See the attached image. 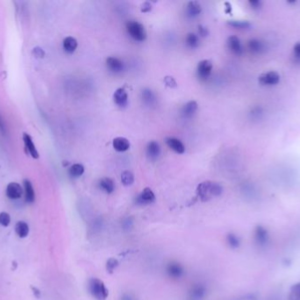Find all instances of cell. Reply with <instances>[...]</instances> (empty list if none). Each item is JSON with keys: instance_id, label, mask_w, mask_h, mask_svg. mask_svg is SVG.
Listing matches in <instances>:
<instances>
[{"instance_id": "cell-16", "label": "cell", "mask_w": 300, "mask_h": 300, "mask_svg": "<svg viewBox=\"0 0 300 300\" xmlns=\"http://www.w3.org/2000/svg\"><path fill=\"white\" fill-rule=\"evenodd\" d=\"M197 110H198V103L194 100H191L183 107L181 110V114L183 115V117L189 119L196 114Z\"/></svg>"}, {"instance_id": "cell-12", "label": "cell", "mask_w": 300, "mask_h": 300, "mask_svg": "<svg viewBox=\"0 0 300 300\" xmlns=\"http://www.w3.org/2000/svg\"><path fill=\"white\" fill-rule=\"evenodd\" d=\"M206 295V289L202 284H194L191 286L189 291V298L190 300H203Z\"/></svg>"}, {"instance_id": "cell-21", "label": "cell", "mask_w": 300, "mask_h": 300, "mask_svg": "<svg viewBox=\"0 0 300 300\" xmlns=\"http://www.w3.org/2000/svg\"><path fill=\"white\" fill-rule=\"evenodd\" d=\"M63 46H64V50L65 52L69 54L74 53L76 50H77V48H78V41L72 36H68L64 40Z\"/></svg>"}, {"instance_id": "cell-22", "label": "cell", "mask_w": 300, "mask_h": 300, "mask_svg": "<svg viewBox=\"0 0 300 300\" xmlns=\"http://www.w3.org/2000/svg\"><path fill=\"white\" fill-rule=\"evenodd\" d=\"M202 8L197 1H191L187 5V15L189 17L195 18L201 14Z\"/></svg>"}, {"instance_id": "cell-20", "label": "cell", "mask_w": 300, "mask_h": 300, "mask_svg": "<svg viewBox=\"0 0 300 300\" xmlns=\"http://www.w3.org/2000/svg\"><path fill=\"white\" fill-rule=\"evenodd\" d=\"M24 191H25L26 201L29 204L34 203L36 200V193L33 188L32 183L29 180L24 181Z\"/></svg>"}, {"instance_id": "cell-7", "label": "cell", "mask_w": 300, "mask_h": 300, "mask_svg": "<svg viewBox=\"0 0 300 300\" xmlns=\"http://www.w3.org/2000/svg\"><path fill=\"white\" fill-rule=\"evenodd\" d=\"M166 272L170 278L179 279L184 275V269L180 263L176 261H171L167 265Z\"/></svg>"}, {"instance_id": "cell-6", "label": "cell", "mask_w": 300, "mask_h": 300, "mask_svg": "<svg viewBox=\"0 0 300 300\" xmlns=\"http://www.w3.org/2000/svg\"><path fill=\"white\" fill-rule=\"evenodd\" d=\"M156 200V196L149 188H146L141 191V193L136 197L135 202L139 205H147L154 203Z\"/></svg>"}, {"instance_id": "cell-25", "label": "cell", "mask_w": 300, "mask_h": 300, "mask_svg": "<svg viewBox=\"0 0 300 300\" xmlns=\"http://www.w3.org/2000/svg\"><path fill=\"white\" fill-rule=\"evenodd\" d=\"M15 232L18 234L20 238H26L29 233V225L25 222H18L15 225Z\"/></svg>"}, {"instance_id": "cell-28", "label": "cell", "mask_w": 300, "mask_h": 300, "mask_svg": "<svg viewBox=\"0 0 300 300\" xmlns=\"http://www.w3.org/2000/svg\"><path fill=\"white\" fill-rule=\"evenodd\" d=\"M288 298L289 300H300V282L291 286Z\"/></svg>"}, {"instance_id": "cell-38", "label": "cell", "mask_w": 300, "mask_h": 300, "mask_svg": "<svg viewBox=\"0 0 300 300\" xmlns=\"http://www.w3.org/2000/svg\"><path fill=\"white\" fill-rule=\"evenodd\" d=\"M151 9H152V7L148 2H145V3L141 5V12L142 13H148V12L151 11Z\"/></svg>"}, {"instance_id": "cell-15", "label": "cell", "mask_w": 300, "mask_h": 300, "mask_svg": "<svg viewBox=\"0 0 300 300\" xmlns=\"http://www.w3.org/2000/svg\"><path fill=\"white\" fill-rule=\"evenodd\" d=\"M146 153H147L148 159H150L151 161H156L161 154V147H160L159 143L156 141L149 142L147 145Z\"/></svg>"}, {"instance_id": "cell-34", "label": "cell", "mask_w": 300, "mask_h": 300, "mask_svg": "<svg viewBox=\"0 0 300 300\" xmlns=\"http://www.w3.org/2000/svg\"><path fill=\"white\" fill-rule=\"evenodd\" d=\"M292 56L294 61L300 64V43L295 44V46L293 48Z\"/></svg>"}, {"instance_id": "cell-29", "label": "cell", "mask_w": 300, "mask_h": 300, "mask_svg": "<svg viewBox=\"0 0 300 300\" xmlns=\"http://www.w3.org/2000/svg\"><path fill=\"white\" fill-rule=\"evenodd\" d=\"M226 242L229 245V247H232V248H237V247H240V239L234 233L227 234V236H226Z\"/></svg>"}, {"instance_id": "cell-8", "label": "cell", "mask_w": 300, "mask_h": 300, "mask_svg": "<svg viewBox=\"0 0 300 300\" xmlns=\"http://www.w3.org/2000/svg\"><path fill=\"white\" fill-rule=\"evenodd\" d=\"M23 141H24V145H25L26 152L29 154L33 159H39L40 155L38 151L36 149V144L34 143L32 137L28 133L23 134Z\"/></svg>"}, {"instance_id": "cell-32", "label": "cell", "mask_w": 300, "mask_h": 300, "mask_svg": "<svg viewBox=\"0 0 300 300\" xmlns=\"http://www.w3.org/2000/svg\"><path fill=\"white\" fill-rule=\"evenodd\" d=\"M119 266V261L115 258H110L109 260L106 262V270L109 273H113L117 267Z\"/></svg>"}, {"instance_id": "cell-2", "label": "cell", "mask_w": 300, "mask_h": 300, "mask_svg": "<svg viewBox=\"0 0 300 300\" xmlns=\"http://www.w3.org/2000/svg\"><path fill=\"white\" fill-rule=\"evenodd\" d=\"M126 28H127V33L134 41L143 42L146 39L147 34L145 31L144 27L143 25H141L140 22L129 21L127 22Z\"/></svg>"}, {"instance_id": "cell-17", "label": "cell", "mask_w": 300, "mask_h": 300, "mask_svg": "<svg viewBox=\"0 0 300 300\" xmlns=\"http://www.w3.org/2000/svg\"><path fill=\"white\" fill-rule=\"evenodd\" d=\"M113 148L120 153H123L126 151L128 150L130 148V143L126 137L119 136L113 139Z\"/></svg>"}, {"instance_id": "cell-1", "label": "cell", "mask_w": 300, "mask_h": 300, "mask_svg": "<svg viewBox=\"0 0 300 300\" xmlns=\"http://www.w3.org/2000/svg\"><path fill=\"white\" fill-rule=\"evenodd\" d=\"M89 291L96 300H106L109 295L103 281L98 278L90 279L88 282Z\"/></svg>"}, {"instance_id": "cell-10", "label": "cell", "mask_w": 300, "mask_h": 300, "mask_svg": "<svg viewBox=\"0 0 300 300\" xmlns=\"http://www.w3.org/2000/svg\"><path fill=\"white\" fill-rule=\"evenodd\" d=\"M23 195L22 187L17 183H11L7 187V196L12 200L20 199Z\"/></svg>"}, {"instance_id": "cell-36", "label": "cell", "mask_w": 300, "mask_h": 300, "mask_svg": "<svg viewBox=\"0 0 300 300\" xmlns=\"http://www.w3.org/2000/svg\"><path fill=\"white\" fill-rule=\"evenodd\" d=\"M133 226H134V220L132 218H125L122 222V227L125 230H130L133 228Z\"/></svg>"}, {"instance_id": "cell-33", "label": "cell", "mask_w": 300, "mask_h": 300, "mask_svg": "<svg viewBox=\"0 0 300 300\" xmlns=\"http://www.w3.org/2000/svg\"><path fill=\"white\" fill-rule=\"evenodd\" d=\"M11 223V217L7 212H1L0 213V225H3L4 227H8Z\"/></svg>"}, {"instance_id": "cell-18", "label": "cell", "mask_w": 300, "mask_h": 300, "mask_svg": "<svg viewBox=\"0 0 300 300\" xmlns=\"http://www.w3.org/2000/svg\"><path fill=\"white\" fill-rule=\"evenodd\" d=\"M210 187H211V182H205L198 185L197 191L202 201L209 200L212 197L210 192Z\"/></svg>"}, {"instance_id": "cell-24", "label": "cell", "mask_w": 300, "mask_h": 300, "mask_svg": "<svg viewBox=\"0 0 300 300\" xmlns=\"http://www.w3.org/2000/svg\"><path fill=\"white\" fill-rule=\"evenodd\" d=\"M141 98L145 104L148 106H153L156 102V98L155 93L150 89H144L141 92Z\"/></svg>"}, {"instance_id": "cell-40", "label": "cell", "mask_w": 300, "mask_h": 300, "mask_svg": "<svg viewBox=\"0 0 300 300\" xmlns=\"http://www.w3.org/2000/svg\"><path fill=\"white\" fill-rule=\"evenodd\" d=\"M120 300H134V297L130 294H124Z\"/></svg>"}, {"instance_id": "cell-31", "label": "cell", "mask_w": 300, "mask_h": 300, "mask_svg": "<svg viewBox=\"0 0 300 300\" xmlns=\"http://www.w3.org/2000/svg\"><path fill=\"white\" fill-rule=\"evenodd\" d=\"M222 186L217 183H212L211 182V187H210V192L212 197H219L222 194Z\"/></svg>"}, {"instance_id": "cell-3", "label": "cell", "mask_w": 300, "mask_h": 300, "mask_svg": "<svg viewBox=\"0 0 300 300\" xmlns=\"http://www.w3.org/2000/svg\"><path fill=\"white\" fill-rule=\"evenodd\" d=\"M281 80V77L278 72L270 71V72H264L261 75L259 76L258 81L261 86H274L279 84Z\"/></svg>"}, {"instance_id": "cell-5", "label": "cell", "mask_w": 300, "mask_h": 300, "mask_svg": "<svg viewBox=\"0 0 300 300\" xmlns=\"http://www.w3.org/2000/svg\"><path fill=\"white\" fill-rule=\"evenodd\" d=\"M212 71V63L210 60H202L198 63L197 73L198 77L201 80L208 79Z\"/></svg>"}, {"instance_id": "cell-37", "label": "cell", "mask_w": 300, "mask_h": 300, "mask_svg": "<svg viewBox=\"0 0 300 300\" xmlns=\"http://www.w3.org/2000/svg\"><path fill=\"white\" fill-rule=\"evenodd\" d=\"M164 82H165L167 86H170V87H176L177 86V82L172 77H165Z\"/></svg>"}, {"instance_id": "cell-27", "label": "cell", "mask_w": 300, "mask_h": 300, "mask_svg": "<svg viewBox=\"0 0 300 300\" xmlns=\"http://www.w3.org/2000/svg\"><path fill=\"white\" fill-rule=\"evenodd\" d=\"M185 43L187 44L188 47H190L191 49H195L198 46L199 44V38L196 34L193 33H190L188 34L186 36V39H185Z\"/></svg>"}, {"instance_id": "cell-13", "label": "cell", "mask_w": 300, "mask_h": 300, "mask_svg": "<svg viewBox=\"0 0 300 300\" xmlns=\"http://www.w3.org/2000/svg\"><path fill=\"white\" fill-rule=\"evenodd\" d=\"M113 100L118 107H125L128 102V95L124 88H118L113 93Z\"/></svg>"}, {"instance_id": "cell-39", "label": "cell", "mask_w": 300, "mask_h": 300, "mask_svg": "<svg viewBox=\"0 0 300 300\" xmlns=\"http://www.w3.org/2000/svg\"><path fill=\"white\" fill-rule=\"evenodd\" d=\"M198 32H199V35L203 36V37L207 36V35H208V30H207V29L201 25L198 26Z\"/></svg>"}, {"instance_id": "cell-14", "label": "cell", "mask_w": 300, "mask_h": 300, "mask_svg": "<svg viewBox=\"0 0 300 300\" xmlns=\"http://www.w3.org/2000/svg\"><path fill=\"white\" fill-rule=\"evenodd\" d=\"M165 142L167 145L177 154H183L185 152V146L183 142L176 137H167Z\"/></svg>"}, {"instance_id": "cell-4", "label": "cell", "mask_w": 300, "mask_h": 300, "mask_svg": "<svg viewBox=\"0 0 300 300\" xmlns=\"http://www.w3.org/2000/svg\"><path fill=\"white\" fill-rule=\"evenodd\" d=\"M254 242L258 247H264L269 241V234L268 230L261 226L258 225L254 232Z\"/></svg>"}, {"instance_id": "cell-19", "label": "cell", "mask_w": 300, "mask_h": 300, "mask_svg": "<svg viewBox=\"0 0 300 300\" xmlns=\"http://www.w3.org/2000/svg\"><path fill=\"white\" fill-rule=\"evenodd\" d=\"M248 50H250L252 53L261 54L265 50V44L261 40L252 39L248 42L247 44Z\"/></svg>"}, {"instance_id": "cell-35", "label": "cell", "mask_w": 300, "mask_h": 300, "mask_svg": "<svg viewBox=\"0 0 300 300\" xmlns=\"http://www.w3.org/2000/svg\"><path fill=\"white\" fill-rule=\"evenodd\" d=\"M229 24L233 28H236V29H247L249 27V24L247 22H240V21L231 22Z\"/></svg>"}, {"instance_id": "cell-9", "label": "cell", "mask_w": 300, "mask_h": 300, "mask_svg": "<svg viewBox=\"0 0 300 300\" xmlns=\"http://www.w3.org/2000/svg\"><path fill=\"white\" fill-rule=\"evenodd\" d=\"M106 66L109 70L110 72L113 73H120L123 72L125 69V65H124L122 60H120L118 57H110L106 59Z\"/></svg>"}, {"instance_id": "cell-41", "label": "cell", "mask_w": 300, "mask_h": 300, "mask_svg": "<svg viewBox=\"0 0 300 300\" xmlns=\"http://www.w3.org/2000/svg\"><path fill=\"white\" fill-rule=\"evenodd\" d=\"M0 129H1L2 131H4L5 130L4 122H3V120L1 119V117H0Z\"/></svg>"}, {"instance_id": "cell-30", "label": "cell", "mask_w": 300, "mask_h": 300, "mask_svg": "<svg viewBox=\"0 0 300 300\" xmlns=\"http://www.w3.org/2000/svg\"><path fill=\"white\" fill-rule=\"evenodd\" d=\"M134 182V175L130 171H125L121 175V183L125 186H130Z\"/></svg>"}, {"instance_id": "cell-23", "label": "cell", "mask_w": 300, "mask_h": 300, "mask_svg": "<svg viewBox=\"0 0 300 300\" xmlns=\"http://www.w3.org/2000/svg\"><path fill=\"white\" fill-rule=\"evenodd\" d=\"M99 188L106 193L112 194L115 190V185L112 179L103 178L99 182Z\"/></svg>"}, {"instance_id": "cell-26", "label": "cell", "mask_w": 300, "mask_h": 300, "mask_svg": "<svg viewBox=\"0 0 300 300\" xmlns=\"http://www.w3.org/2000/svg\"><path fill=\"white\" fill-rule=\"evenodd\" d=\"M85 173V168L81 164H74L71 166V168L69 169V174L71 177L73 178H78L80 177L83 174Z\"/></svg>"}, {"instance_id": "cell-11", "label": "cell", "mask_w": 300, "mask_h": 300, "mask_svg": "<svg viewBox=\"0 0 300 300\" xmlns=\"http://www.w3.org/2000/svg\"><path fill=\"white\" fill-rule=\"evenodd\" d=\"M227 47L230 51L234 55L240 56L241 54L243 53V47H242L240 40L237 36H230L227 40Z\"/></svg>"}]
</instances>
